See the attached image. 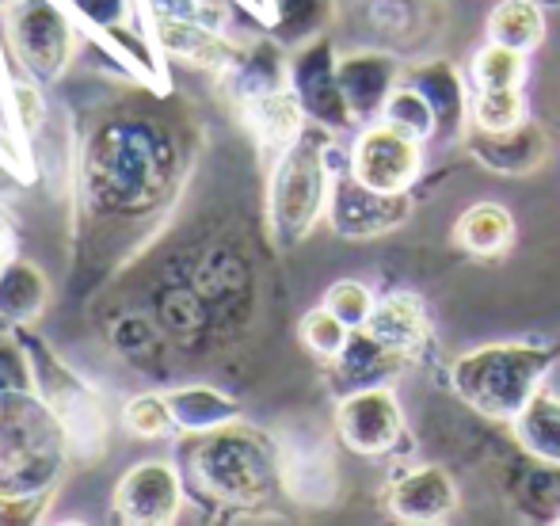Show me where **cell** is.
I'll list each match as a JSON object with an SVG mask.
<instances>
[{
    "label": "cell",
    "instance_id": "obj_1",
    "mask_svg": "<svg viewBox=\"0 0 560 526\" xmlns=\"http://www.w3.org/2000/svg\"><path fill=\"white\" fill-rule=\"evenodd\" d=\"M187 168L179 130L161 115L122 107L89 133L81 153V195L96 218L141 222L176 199Z\"/></svg>",
    "mask_w": 560,
    "mask_h": 526
},
{
    "label": "cell",
    "instance_id": "obj_2",
    "mask_svg": "<svg viewBox=\"0 0 560 526\" xmlns=\"http://www.w3.org/2000/svg\"><path fill=\"white\" fill-rule=\"evenodd\" d=\"M73 443L38 389L0 394V523H27L66 477Z\"/></svg>",
    "mask_w": 560,
    "mask_h": 526
},
{
    "label": "cell",
    "instance_id": "obj_3",
    "mask_svg": "<svg viewBox=\"0 0 560 526\" xmlns=\"http://www.w3.org/2000/svg\"><path fill=\"white\" fill-rule=\"evenodd\" d=\"M187 469L202 496L241 512L267 504L282 489V451L241 420L199 435Z\"/></svg>",
    "mask_w": 560,
    "mask_h": 526
},
{
    "label": "cell",
    "instance_id": "obj_4",
    "mask_svg": "<svg viewBox=\"0 0 560 526\" xmlns=\"http://www.w3.org/2000/svg\"><path fill=\"white\" fill-rule=\"evenodd\" d=\"M557 351L546 343H485L454 363V394L485 420L515 423L546 382Z\"/></svg>",
    "mask_w": 560,
    "mask_h": 526
},
{
    "label": "cell",
    "instance_id": "obj_5",
    "mask_svg": "<svg viewBox=\"0 0 560 526\" xmlns=\"http://www.w3.org/2000/svg\"><path fill=\"white\" fill-rule=\"evenodd\" d=\"M332 168H328V130L305 127L302 138L275 156L267 187V222L279 248L302 245L313 225L328 214Z\"/></svg>",
    "mask_w": 560,
    "mask_h": 526
},
{
    "label": "cell",
    "instance_id": "obj_6",
    "mask_svg": "<svg viewBox=\"0 0 560 526\" xmlns=\"http://www.w3.org/2000/svg\"><path fill=\"white\" fill-rule=\"evenodd\" d=\"M4 43L12 50V61L31 81L54 84L73 66L77 31L54 0H8Z\"/></svg>",
    "mask_w": 560,
    "mask_h": 526
},
{
    "label": "cell",
    "instance_id": "obj_7",
    "mask_svg": "<svg viewBox=\"0 0 560 526\" xmlns=\"http://www.w3.org/2000/svg\"><path fill=\"white\" fill-rule=\"evenodd\" d=\"M290 92L298 96V104H302L305 119L313 127L328 133L354 127L351 112H347L343 89H339L336 46L328 35L310 38V43L294 50V58H290Z\"/></svg>",
    "mask_w": 560,
    "mask_h": 526
},
{
    "label": "cell",
    "instance_id": "obj_8",
    "mask_svg": "<svg viewBox=\"0 0 560 526\" xmlns=\"http://www.w3.org/2000/svg\"><path fill=\"white\" fill-rule=\"evenodd\" d=\"M423 168V141L408 138L389 122H370L359 133V141L351 145L347 156V172H351L359 184L374 187L385 195H400L416 184Z\"/></svg>",
    "mask_w": 560,
    "mask_h": 526
},
{
    "label": "cell",
    "instance_id": "obj_9",
    "mask_svg": "<svg viewBox=\"0 0 560 526\" xmlns=\"http://www.w3.org/2000/svg\"><path fill=\"white\" fill-rule=\"evenodd\" d=\"M112 512L126 526H168L184 512V474L172 461H138L115 484Z\"/></svg>",
    "mask_w": 560,
    "mask_h": 526
},
{
    "label": "cell",
    "instance_id": "obj_10",
    "mask_svg": "<svg viewBox=\"0 0 560 526\" xmlns=\"http://www.w3.org/2000/svg\"><path fill=\"white\" fill-rule=\"evenodd\" d=\"M336 435L359 458H382L405 439V408L385 386L351 389L336 408Z\"/></svg>",
    "mask_w": 560,
    "mask_h": 526
},
{
    "label": "cell",
    "instance_id": "obj_11",
    "mask_svg": "<svg viewBox=\"0 0 560 526\" xmlns=\"http://www.w3.org/2000/svg\"><path fill=\"white\" fill-rule=\"evenodd\" d=\"M408 191L385 195L374 187L359 184V179L347 172V176L332 179V195H328V222L339 237L347 241H374L393 233L397 225L408 222Z\"/></svg>",
    "mask_w": 560,
    "mask_h": 526
},
{
    "label": "cell",
    "instance_id": "obj_12",
    "mask_svg": "<svg viewBox=\"0 0 560 526\" xmlns=\"http://www.w3.org/2000/svg\"><path fill=\"white\" fill-rule=\"evenodd\" d=\"M27 351H31V363H35V374H43V378L54 382V389L38 386V394L50 400V408L61 416L73 451L96 458V454L104 451V439H107V420H104V412H100V400L92 397L77 378H69V374L61 371L58 359H46V351L38 348V343H31Z\"/></svg>",
    "mask_w": 560,
    "mask_h": 526
},
{
    "label": "cell",
    "instance_id": "obj_13",
    "mask_svg": "<svg viewBox=\"0 0 560 526\" xmlns=\"http://www.w3.org/2000/svg\"><path fill=\"white\" fill-rule=\"evenodd\" d=\"M400 81V66L385 50H354L339 58V89L354 127H370L382 119L393 89Z\"/></svg>",
    "mask_w": 560,
    "mask_h": 526
},
{
    "label": "cell",
    "instance_id": "obj_14",
    "mask_svg": "<svg viewBox=\"0 0 560 526\" xmlns=\"http://www.w3.org/2000/svg\"><path fill=\"white\" fill-rule=\"evenodd\" d=\"M469 153L495 176H530L549 156V138L538 122H518L511 130H465Z\"/></svg>",
    "mask_w": 560,
    "mask_h": 526
},
{
    "label": "cell",
    "instance_id": "obj_15",
    "mask_svg": "<svg viewBox=\"0 0 560 526\" xmlns=\"http://www.w3.org/2000/svg\"><path fill=\"white\" fill-rule=\"evenodd\" d=\"M153 38L168 58L184 61L191 69H207V73H225L233 66L236 50H241V46L229 43L222 27L195 20H164V15H153Z\"/></svg>",
    "mask_w": 560,
    "mask_h": 526
},
{
    "label": "cell",
    "instance_id": "obj_16",
    "mask_svg": "<svg viewBox=\"0 0 560 526\" xmlns=\"http://www.w3.org/2000/svg\"><path fill=\"white\" fill-rule=\"evenodd\" d=\"M389 507L405 523H443L457 507V484L443 466H416L393 481Z\"/></svg>",
    "mask_w": 560,
    "mask_h": 526
},
{
    "label": "cell",
    "instance_id": "obj_17",
    "mask_svg": "<svg viewBox=\"0 0 560 526\" xmlns=\"http://www.w3.org/2000/svg\"><path fill=\"white\" fill-rule=\"evenodd\" d=\"M225 92L233 96V104H252L259 96L290 89V58L282 54L279 38H259V43L236 50L233 66L222 73Z\"/></svg>",
    "mask_w": 560,
    "mask_h": 526
},
{
    "label": "cell",
    "instance_id": "obj_18",
    "mask_svg": "<svg viewBox=\"0 0 560 526\" xmlns=\"http://www.w3.org/2000/svg\"><path fill=\"white\" fill-rule=\"evenodd\" d=\"M400 81H408L412 89L423 92V100L431 104L439 122V138H465V119H469V96H465L462 73L450 61H420V66L400 69Z\"/></svg>",
    "mask_w": 560,
    "mask_h": 526
},
{
    "label": "cell",
    "instance_id": "obj_19",
    "mask_svg": "<svg viewBox=\"0 0 560 526\" xmlns=\"http://www.w3.org/2000/svg\"><path fill=\"white\" fill-rule=\"evenodd\" d=\"M236 112H241V119L252 138L259 141V149H264V153H275V156H279L282 149L294 145V141L302 138V130L310 127L302 104H298V96L290 89L271 92V96H259V100H252V104H241Z\"/></svg>",
    "mask_w": 560,
    "mask_h": 526
},
{
    "label": "cell",
    "instance_id": "obj_20",
    "mask_svg": "<svg viewBox=\"0 0 560 526\" xmlns=\"http://www.w3.org/2000/svg\"><path fill=\"white\" fill-rule=\"evenodd\" d=\"M50 302V279L43 274V267L12 256L0 267V325L8 328H27L46 313Z\"/></svg>",
    "mask_w": 560,
    "mask_h": 526
},
{
    "label": "cell",
    "instance_id": "obj_21",
    "mask_svg": "<svg viewBox=\"0 0 560 526\" xmlns=\"http://www.w3.org/2000/svg\"><path fill=\"white\" fill-rule=\"evenodd\" d=\"M362 332L382 343V348L408 359L428 340V309H423V302L416 294H389L374 305V313H370V320L362 325Z\"/></svg>",
    "mask_w": 560,
    "mask_h": 526
},
{
    "label": "cell",
    "instance_id": "obj_22",
    "mask_svg": "<svg viewBox=\"0 0 560 526\" xmlns=\"http://www.w3.org/2000/svg\"><path fill=\"white\" fill-rule=\"evenodd\" d=\"M164 400H168L172 416H176V428L187 431V435H207V431L241 420V405L214 386L172 389V394H164Z\"/></svg>",
    "mask_w": 560,
    "mask_h": 526
},
{
    "label": "cell",
    "instance_id": "obj_23",
    "mask_svg": "<svg viewBox=\"0 0 560 526\" xmlns=\"http://www.w3.org/2000/svg\"><path fill=\"white\" fill-rule=\"evenodd\" d=\"M515 439L534 461L560 469V397L553 389H538L530 405L518 412Z\"/></svg>",
    "mask_w": 560,
    "mask_h": 526
},
{
    "label": "cell",
    "instance_id": "obj_24",
    "mask_svg": "<svg viewBox=\"0 0 560 526\" xmlns=\"http://www.w3.org/2000/svg\"><path fill=\"white\" fill-rule=\"evenodd\" d=\"M454 241L472 256H500L515 241V218L500 202H477L457 218Z\"/></svg>",
    "mask_w": 560,
    "mask_h": 526
},
{
    "label": "cell",
    "instance_id": "obj_25",
    "mask_svg": "<svg viewBox=\"0 0 560 526\" xmlns=\"http://www.w3.org/2000/svg\"><path fill=\"white\" fill-rule=\"evenodd\" d=\"M400 363H405V355H397V351H389V348H382L377 340H370L362 328H354L351 340H347V348H343V355L336 359L339 378H343L351 389L382 386V382L389 378Z\"/></svg>",
    "mask_w": 560,
    "mask_h": 526
},
{
    "label": "cell",
    "instance_id": "obj_26",
    "mask_svg": "<svg viewBox=\"0 0 560 526\" xmlns=\"http://www.w3.org/2000/svg\"><path fill=\"white\" fill-rule=\"evenodd\" d=\"M488 38L530 54L534 46L546 38V15H541V4L538 0H503V4L488 15Z\"/></svg>",
    "mask_w": 560,
    "mask_h": 526
},
{
    "label": "cell",
    "instance_id": "obj_27",
    "mask_svg": "<svg viewBox=\"0 0 560 526\" xmlns=\"http://www.w3.org/2000/svg\"><path fill=\"white\" fill-rule=\"evenodd\" d=\"M336 20V0H275V38L282 46H305L325 35Z\"/></svg>",
    "mask_w": 560,
    "mask_h": 526
},
{
    "label": "cell",
    "instance_id": "obj_28",
    "mask_svg": "<svg viewBox=\"0 0 560 526\" xmlns=\"http://www.w3.org/2000/svg\"><path fill=\"white\" fill-rule=\"evenodd\" d=\"M377 122H389V127H397L400 133H408V138H416V141L439 138L435 112H431V104L423 100V92L412 89L408 81H397V89H393L389 104H385V112Z\"/></svg>",
    "mask_w": 560,
    "mask_h": 526
},
{
    "label": "cell",
    "instance_id": "obj_29",
    "mask_svg": "<svg viewBox=\"0 0 560 526\" xmlns=\"http://www.w3.org/2000/svg\"><path fill=\"white\" fill-rule=\"evenodd\" d=\"M526 81V54L515 46L492 43L480 46L472 58V84L477 89H523Z\"/></svg>",
    "mask_w": 560,
    "mask_h": 526
},
{
    "label": "cell",
    "instance_id": "obj_30",
    "mask_svg": "<svg viewBox=\"0 0 560 526\" xmlns=\"http://www.w3.org/2000/svg\"><path fill=\"white\" fill-rule=\"evenodd\" d=\"M431 12H435V0H366L370 27H377L385 38H400V43L412 31H428Z\"/></svg>",
    "mask_w": 560,
    "mask_h": 526
},
{
    "label": "cell",
    "instance_id": "obj_31",
    "mask_svg": "<svg viewBox=\"0 0 560 526\" xmlns=\"http://www.w3.org/2000/svg\"><path fill=\"white\" fill-rule=\"evenodd\" d=\"M469 122L480 130H511L526 122L523 89H477L469 100Z\"/></svg>",
    "mask_w": 560,
    "mask_h": 526
},
{
    "label": "cell",
    "instance_id": "obj_32",
    "mask_svg": "<svg viewBox=\"0 0 560 526\" xmlns=\"http://www.w3.org/2000/svg\"><path fill=\"white\" fill-rule=\"evenodd\" d=\"M122 428L130 431L133 439H168V435H179L176 428V416H172L168 400L164 394H138L122 405Z\"/></svg>",
    "mask_w": 560,
    "mask_h": 526
},
{
    "label": "cell",
    "instance_id": "obj_33",
    "mask_svg": "<svg viewBox=\"0 0 560 526\" xmlns=\"http://www.w3.org/2000/svg\"><path fill=\"white\" fill-rule=\"evenodd\" d=\"M298 336H302V343L313 351V355L336 363V359L343 355L347 340H351V328H347L343 320H339L336 313L328 309V305H320V309L305 313L302 325H298Z\"/></svg>",
    "mask_w": 560,
    "mask_h": 526
},
{
    "label": "cell",
    "instance_id": "obj_34",
    "mask_svg": "<svg viewBox=\"0 0 560 526\" xmlns=\"http://www.w3.org/2000/svg\"><path fill=\"white\" fill-rule=\"evenodd\" d=\"M320 305H328V309H332L336 317L354 332V328L366 325L377 302H374V294L362 287V282L343 279V282H336V287H328V294H325V302H320Z\"/></svg>",
    "mask_w": 560,
    "mask_h": 526
},
{
    "label": "cell",
    "instance_id": "obj_35",
    "mask_svg": "<svg viewBox=\"0 0 560 526\" xmlns=\"http://www.w3.org/2000/svg\"><path fill=\"white\" fill-rule=\"evenodd\" d=\"M12 389H35V363L23 340L0 332V394H12Z\"/></svg>",
    "mask_w": 560,
    "mask_h": 526
},
{
    "label": "cell",
    "instance_id": "obj_36",
    "mask_svg": "<svg viewBox=\"0 0 560 526\" xmlns=\"http://www.w3.org/2000/svg\"><path fill=\"white\" fill-rule=\"evenodd\" d=\"M149 15H164V20H195L210 23V27L225 31V8L218 0H145Z\"/></svg>",
    "mask_w": 560,
    "mask_h": 526
},
{
    "label": "cell",
    "instance_id": "obj_37",
    "mask_svg": "<svg viewBox=\"0 0 560 526\" xmlns=\"http://www.w3.org/2000/svg\"><path fill=\"white\" fill-rule=\"evenodd\" d=\"M35 84L38 81H15L8 89V112H12V122L23 133H35L43 127V92Z\"/></svg>",
    "mask_w": 560,
    "mask_h": 526
},
{
    "label": "cell",
    "instance_id": "obj_38",
    "mask_svg": "<svg viewBox=\"0 0 560 526\" xmlns=\"http://www.w3.org/2000/svg\"><path fill=\"white\" fill-rule=\"evenodd\" d=\"M73 8L89 23H96L100 31H107V35L126 31L133 15V0H73Z\"/></svg>",
    "mask_w": 560,
    "mask_h": 526
},
{
    "label": "cell",
    "instance_id": "obj_39",
    "mask_svg": "<svg viewBox=\"0 0 560 526\" xmlns=\"http://www.w3.org/2000/svg\"><path fill=\"white\" fill-rule=\"evenodd\" d=\"M20 248V225H15L12 210L0 202V260H12Z\"/></svg>",
    "mask_w": 560,
    "mask_h": 526
},
{
    "label": "cell",
    "instance_id": "obj_40",
    "mask_svg": "<svg viewBox=\"0 0 560 526\" xmlns=\"http://www.w3.org/2000/svg\"><path fill=\"white\" fill-rule=\"evenodd\" d=\"M541 8H560V0H538Z\"/></svg>",
    "mask_w": 560,
    "mask_h": 526
},
{
    "label": "cell",
    "instance_id": "obj_41",
    "mask_svg": "<svg viewBox=\"0 0 560 526\" xmlns=\"http://www.w3.org/2000/svg\"><path fill=\"white\" fill-rule=\"evenodd\" d=\"M0 267H4V260H0Z\"/></svg>",
    "mask_w": 560,
    "mask_h": 526
},
{
    "label": "cell",
    "instance_id": "obj_42",
    "mask_svg": "<svg viewBox=\"0 0 560 526\" xmlns=\"http://www.w3.org/2000/svg\"><path fill=\"white\" fill-rule=\"evenodd\" d=\"M557 523H560V519H557Z\"/></svg>",
    "mask_w": 560,
    "mask_h": 526
}]
</instances>
